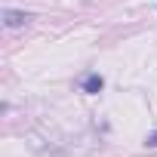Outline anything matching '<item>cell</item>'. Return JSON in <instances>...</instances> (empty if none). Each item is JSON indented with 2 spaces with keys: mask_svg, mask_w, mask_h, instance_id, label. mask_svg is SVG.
<instances>
[{
  "mask_svg": "<svg viewBox=\"0 0 157 157\" xmlns=\"http://www.w3.org/2000/svg\"><path fill=\"white\" fill-rule=\"evenodd\" d=\"M28 22H31V13H25V10H3V25L6 28H22Z\"/></svg>",
  "mask_w": 157,
  "mask_h": 157,
  "instance_id": "cell-1",
  "label": "cell"
},
{
  "mask_svg": "<svg viewBox=\"0 0 157 157\" xmlns=\"http://www.w3.org/2000/svg\"><path fill=\"white\" fill-rule=\"evenodd\" d=\"M80 90H83L86 96H99V93L105 90V77H102V74H86L83 83H80Z\"/></svg>",
  "mask_w": 157,
  "mask_h": 157,
  "instance_id": "cell-2",
  "label": "cell"
},
{
  "mask_svg": "<svg viewBox=\"0 0 157 157\" xmlns=\"http://www.w3.org/2000/svg\"><path fill=\"white\" fill-rule=\"evenodd\" d=\"M145 145H148V148H157V132H151V136L145 139Z\"/></svg>",
  "mask_w": 157,
  "mask_h": 157,
  "instance_id": "cell-3",
  "label": "cell"
}]
</instances>
